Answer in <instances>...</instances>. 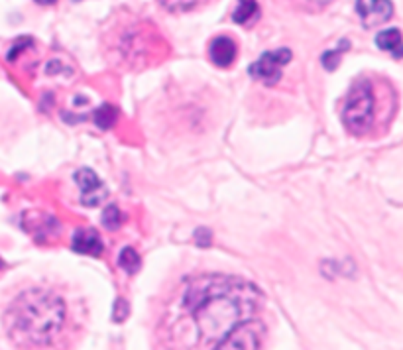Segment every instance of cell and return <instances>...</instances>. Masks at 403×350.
Instances as JSON below:
<instances>
[{
  "instance_id": "cell-1",
  "label": "cell",
  "mask_w": 403,
  "mask_h": 350,
  "mask_svg": "<svg viewBox=\"0 0 403 350\" xmlns=\"http://www.w3.org/2000/svg\"><path fill=\"white\" fill-rule=\"evenodd\" d=\"M258 303L260 292L239 277H197L185 293V305L193 313L205 347H217L236 325L252 319Z\"/></svg>"
},
{
  "instance_id": "cell-2",
  "label": "cell",
  "mask_w": 403,
  "mask_h": 350,
  "mask_svg": "<svg viewBox=\"0 0 403 350\" xmlns=\"http://www.w3.org/2000/svg\"><path fill=\"white\" fill-rule=\"evenodd\" d=\"M65 303L56 293L28 290L20 293L4 315L8 336L22 349H47L61 335Z\"/></svg>"
},
{
  "instance_id": "cell-3",
  "label": "cell",
  "mask_w": 403,
  "mask_h": 350,
  "mask_svg": "<svg viewBox=\"0 0 403 350\" xmlns=\"http://www.w3.org/2000/svg\"><path fill=\"white\" fill-rule=\"evenodd\" d=\"M395 110L398 97L386 79L360 77L346 95L343 122L354 136H372L386 130Z\"/></svg>"
},
{
  "instance_id": "cell-4",
  "label": "cell",
  "mask_w": 403,
  "mask_h": 350,
  "mask_svg": "<svg viewBox=\"0 0 403 350\" xmlns=\"http://www.w3.org/2000/svg\"><path fill=\"white\" fill-rule=\"evenodd\" d=\"M156 42H160V36L156 32H151V28H148V26L140 24L136 28L126 30L114 49L119 51L120 59L124 63L142 65L148 59L154 58V51H160L154 45Z\"/></svg>"
},
{
  "instance_id": "cell-5",
  "label": "cell",
  "mask_w": 403,
  "mask_h": 350,
  "mask_svg": "<svg viewBox=\"0 0 403 350\" xmlns=\"http://www.w3.org/2000/svg\"><path fill=\"white\" fill-rule=\"evenodd\" d=\"M264 333V325L256 319L236 325L212 350H258Z\"/></svg>"
},
{
  "instance_id": "cell-6",
  "label": "cell",
  "mask_w": 403,
  "mask_h": 350,
  "mask_svg": "<svg viewBox=\"0 0 403 350\" xmlns=\"http://www.w3.org/2000/svg\"><path fill=\"white\" fill-rule=\"evenodd\" d=\"M289 61H291V51L287 47L266 51L262 58L250 65V75L266 85H276L282 77L284 65Z\"/></svg>"
},
{
  "instance_id": "cell-7",
  "label": "cell",
  "mask_w": 403,
  "mask_h": 350,
  "mask_svg": "<svg viewBox=\"0 0 403 350\" xmlns=\"http://www.w3.org/2000/svg\"><path fill=\"white\" fill-rule=\"evenodd\" d=\"M75 181L81 187V203L85 207H99L106 199L105 183L89 167H83L75 174Z\"/></svg>"
},
{
  "instance_id": "cell-8",
  "label": "cell",
  "mask_w": 403,
  "mask_h": 350,
  "mask_svg": "<svg viewBox=\"0 0 403 350\" xmlns=\"http://www.w3.org/2000/svg\"><path fill=\"white\" fill-rule=\"evenodd\" d=\"M356 12L366 28L388 22L393 14L391 0H356Z\"/></svg>"
},
{
  "instance_id": "cell-9",
  "label": "cell",
  "mask_w": 403,
  "mask_h": 350,
  "mask_svg": "<svg viewBox=\"0 0 403 350\" xmlns=\"http://www.w3.org/2000/svg\"><path fill=\"white\" fill-rule=\"evenodd\" d=\"M71 248H73L77 254L101 256L103 250H105V244H103V240H101V236H99L97 231H93V229H79V231L73 234Z\"/></svg>"
},
{
  "instance_id": "cell-10",
  "label": "cell",
  "mask_w": 403,
  "mask_h": 350,
  "mask_svg": "<svg viewBox=\"0 0 403 350\" xmlns=\"http://www.w3.org/2000/svg\"><path fill=\"white\" fill-rule=\"evenodd\" d=\"M209 58L219 67L232 65V61L236 59V44H234V40H230L226 36L215 38L209 45Z\"/></svg>"
},
{
  "instance_id": "cell-11",
  "label": "cell",
  "mask_w": 403,
  "mask_h": 350,
  "mask_svg": "<svg viewBox=\"0 0 403 350\" xmlns=\"http://www.w3.org/2000/svg\"><path fill=\"white\" fill-rule=\"evenodd\" d=\"M376 44L380 49L393 54L395 58H402V34L398 28L384 30L376 36Z\"/></svg>"
},
{
  "instance_id": "cell-12",
  "label": "cell",
  "mask_w": 403,
  "mask_h": 350,
  "mask_svg": "<svg viewBox=\"0 0 403 350\" xmlns=\"http://www.w3.org/2000/svg\"><path fill=\"white\" fill-rule=\"evenodd\" d=\"M258 16V2L256 0H239V8L234 10V22L236 24H248Z\"/></svg>"
},
{
  "instance_id": "cell-13",
  "label": "cell",
  "mask_w": 403,
  "mask_h": 350,
  "mask_svg": "<svg viewBox=\"0 0 403 350\" xmlns=\"http://www.w3.org/2000/svg\"><path fill=\"white\" fill-rule=\"evenodd\" d=\"M117 118H119V113H117V108L112 104H103V106H99L95 110V124L99 128H103V130L112 128L114 122H117Z\"/></svg>"
},
{
  "instance_id": "cell-14",
  "label": "cell",
  "mask_w": 403,
  "mask_h": 350,
  "mask_svg": "<svg viewBox=\"0 0 403 350\" xmlns=\"http://www.w3.org/2000/svg\"><path fill=\"white\" fill-rule=\"evenodd\" d=\"M119 266L126 274H136L140 268V256L134 248H124L119 256Z\"/></svg>"
},
{
  "instance_id": "cell-15",
  "label": "cell",
  "mask_w": 403,
  "mask_h": 350,
  "mask_svg": "<svg viewBox=\"0 0 403 350\" xmlns=\"http://www.w3.org/2000/svg\"><path fill=\"white\" fill-rule=\"evenodd\" d=\"M122 220H124V215L120 213V209L117 205H108L105 211H103V224H105L108 231L120 229Z\"/></svg>"
},
{
  "instance_id": "cell-16",
  "label": "cell",
  "mask_w": 403,
  "mask_h": 350,
  "mask_svg": "<svg viewBox=\"0 0 403 350\" xmlns=\"http://www.w3.org/2000/svg\"><path fill=\"white\" fill-rule=\"evenodd\" d=\"M160 2L164 8L171 10V12H187L193 6H197L199 0H160Z\"/></svg>"
},
{
  "instance_id": "cell-17",
  "label": "cell",
  "mask_w": 403,
  "mask_h": 350,
  "mask_svg": "<svg viewBox=\"0 0 403 350\" xmlns=\"http://www.w3.org/2000/svg\"><path fill=\"white\" fill-rule=\"evenodd\" d=\"M332 0H293V4L297 8H303V10H309V12H317L325 6H329Z\"/></svg>"
},
{
  "instance_id": "cell-18",
  "label": "cell",
  "mask_w": 403,
  "mask_h": 350,
  "mask_svg": "<svg viewBox=\"0 0 403 350\" xmlns=\"http://www.w3.org/2000/svg\"><path fill=\"white\" fill-rule=\"evenodd\" d=\"M344 49H330V51H327L325 56H323V63L327 65V69H334L337 67V59H339V56L343 54Z\"/></svg>"
},
{
  "instance_id": "cell-19",
  "label": "cell",
  "mask_w": 403,
  "mask_h": 350,
  "mask_svg": "<svg viewBox=\"0 0 403 350\" xmlns=\"http://www.w3.org/2000/svg\"><path fill=\"white\" fill-rule=\"evenodd\" d=\"M36 2H38V4H45V6H47V4H53V2H58V0H36Z\"/></svg>"
},
{
  "instance_id": "cell-20",
  "label": "cell",
  "mask_w": 403,
  "mask_h": 350,
  "mask_svg": "<svg viewBox=\"0 0 403 350\" xmlns=\"http://www.w3.org/2000/svg\"><path fill=\"white\" fill-rule=\"evenodd\" d=\"M2 266H4V264H2V260H0V268H2Z\"/></svg>"
}]
</instances>
